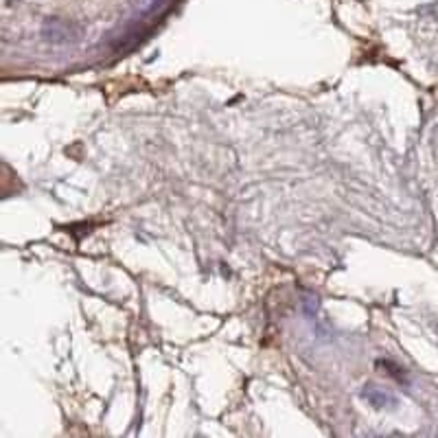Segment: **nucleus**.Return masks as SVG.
<instances>
[{
	"label": "nucleus",
	"mask_w": 438,
	"mask_h": 438,
	"mask_svg": "<svg viewBox=\"0 0 438 438\" xmlns=\"http://www.w3.org/2000/svg\"><path fill=\"white\" fill-rule=\"evenodd\" d=\"M364 399L375 405V407H388V405H395V397L390 393H385L383 388H377V385H366L364 388Z\"/></svg>",
	"instance_id": "f03ea898"
},
{
	"label": "nucleus",
	"mask_w": 438,
	"mask_h": 438,
	"mask_svg": "<svg viewBox=\"0 0 438 438\" xmlns=\"http://www.w3.org/2000/svg\"><path fill=\"white\" fill-rule=\"evenodd\" d=\"M42 35L50 44H68L80 38V27L64 18H46L42 24Z\"/></svg>",
	"instance_id": "f257e3e1"
},
{
	"label": "nucleus",
	"mask_w": 438,
	"mask_h": 438,
	"mask_svg": "<svg viewBox=\"0 0 438 438\" xmlns=\"http://www.w3.org/2000/svg\"><path fill=\"white\" fill-rule=\"evenodd\" d=\"M379 364H381V366H388V368H390L388 373H390V375H393V377H395L397 381H403V383L407 381V377H405V371H403V368L395 366L393 362H379Z\"/></svg>",
	"instance_id": "7ed1b4c3"
}]
</instances>
